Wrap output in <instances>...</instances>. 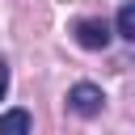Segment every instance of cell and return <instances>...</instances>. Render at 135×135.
Here are the masks:
<instances>
[{"label":"cell","mask_w":135,"mask_h":135,"mask_svg":"<svg viewBox=\"0 0 135 135\" xmlns=\"http://www.w3.org/2000/svg\"><path fill=\"white\" fill-rule=\"evenodd\" d=\"M68 110H72V114H80V118H97V114L105 110V93H101L97 84L80 80V84H72V89H68Z\"/></svg>","instance_id":"6da1fadb"},{"label":"cell","mask_w":135,"mask_h":135,"mask_svg":"<svg viewBox=\"0 0 135 135\" xmlns=\"http://www.w3.org/2000/svg\"><path fill=\"white\" fill-rule=\"evenodd\" d=\"M72 34H76V42L84 46V51H105L110 46V25L101 21V17H80L76 25H72Z\"/></svg>","instance_id":"7a4b0ae2"},{"label":"cell","mask_w":135,"mask_h":135,"mask_svg":"<svg viewBox=\"0 0 135 135\" xmlns=\"http://www.w3.org/2000/svg\"><path fill=\"white\" fill-rule=\"evenodd\" d=\"M114 34H118V38H127V42H135V0H122L118 21H114Z\"/></svg>","instance_id":"3957f363"},{"label":"cell","mask_w":135,"mask_h":135,"mask_svg":"<svg viewBox=\"0 0 135 135\" xmlns=\"http://www.w3.org/2000/svg\"><path fill=\"white\" fill-rule=\"evenodd\" d=\"M0 135H30V110H8L0 118Z\"/></svg>","instance_id":"277c9868"},{"label":"cell","mask_w":135,"mask_h":135,"mask_svg":"<svg viewBox=\"0 0 135 135\" xmlns=\"http://www.w3.org/2000/svg\"><path fill=\"white\" fill-rule=\"evenodd\" d=\"M4 93H8V63L0 59V101H4Z\"/></svg>","instance_id":"5b68a950"}]
</instances>
